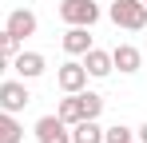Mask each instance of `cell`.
Masks as SVG:
<instances>
[{
  "mask_svg": "<svg viewBox=\"0 0 147 143\" xmlns=\"http://www.w3.org/2000/svg\"><path fill=\"white\" fill-rule=\"evenodd\" d=\"M111 68H119V76H135L143 68V52L135 44H115L111 48Z\"/></svg>",
  "mask_w": 147,
  "mask_h": 143,
  "instance_id": "ba28073f",
  "label": "cell"
},
{
  "mask_svg": "<svg viewBox=\"0 0 147 143\" xmlns=\"http://www.w3.org/2000/svg\"><path fill=\"white\" fill-rule=\"evenodd\" d=\"M28 103H32L28 80H0V111H12V115H20Z\"/></svg>",
  "mask_w": 147,
  "mask_h": 143,
  "instance_id": "3957f363",
  "label": "cell"
},
{
  "mask_svg": "<svg viewBox=\"0 0 147 143\" xmlns=\"http://www.w3.org/2000/svg\"><path fill=\"white\" fill-rule=\"evenodd\" d=\"M4 28H8V32L24 44L28 36H36L40 20H36V12H32V8H12V12H8V20H4Z\"/></svg>",
  "mask_w": 147,
  "mask_h": 143,
  "instance_id": "52a82bcc",
  "label": "cell"
},
{
  "mask_svg": "<svg viewBox=\"0 0 147 143\" xmlns=\"http://www.w3.org/2000/svg\"><path fill=\"white\" fill-rule=\"evenodd\" d=\"M131 143H139V139H131Z\"/></svg>",
  "mask_w": 147,
  "mask_h": 143,
  "instance_id": "d6986e66",
  "label": "cell"
},
{
  "mask_svg": "<svg viewBox=\"0 0 147 143\" xmlns=\"http://www.w3.org/2000/svg\"><path fill=\"white\" fill-rule=\"evenodd\" d=\"M107 16H111V24L123 28V32H143L147 28V4L143 0H111Z\"/></svg>",
  "mask_w": 147,
  "mask_h": 143,
  "instance_id": "6da1fadb",
  "label": "cell"
},
{
  "mask_svg": "<svg viewBox=\"0 0 147 143\" xmlns=\"http://www.w3.org/2000/svg\"><path fill=\"white\" fill-rule=\"evenodd\" d=\"M64 52L68 56H84L88 48H92V28H76V24H68V32H64Z\"/></svg>",
  "mask_w": 147,
  "mask_h": 143,
  "instance_id": "30bf717a",
  "label": "cell"
},
{
  "mask_svg": "<svg viewBox=\"0 0 147 143\" xmlns=\"http://www.w3.org/2000/svg\"><path fill=\"white\" fill-rule=\"evenodd\" d=\"M143 4H147V0H143Z\"/></svg>",
  "mask_w": 147,
  "mask_h": 143,
  "instance_id": "ffe728a7",
  "label": "cell"
},
{
  "mask_svg": "<svg viewBox=\"0 0 147 143\" xmlns=\"http://www.w3.org/2000/svg\"><path fill=\"white\" fill-rule=\"evenodd\" d=\"M88 80H92V76H88V68H84L76 56L68 60V64H60V68H56V84H60V92H84V88H88Z\"/></svg>",
  "mask_w": 147,
  "mask_h": 143,
  "instance_id": "8992f818",
  "label": "cell"
},
{
  "mask_svg": "<svg viewBox=\"0 0 147 143\" xmlns=\"http://www.w3.org/2000/svg\"><path fill=\"white\" fill-rule=\"evenodd\" d=\"M99 4L96 0H60V20L76 24V28H96L99 24Z\"/></svg>",
  "mask_w": 147,
  "mask_h": 143,
  "instance_id": "7a4b0ae2",
  "label": "cell"
},
{
  "mask_svg": "<svg viewBox=\"0 0 147 143\" xmlns=\"http://www.w3.org/2000/svg\"><path fill=\"white\" fill-rule=\"evenodd\" d=\"M135 139H139V143H147V123L139 127V131H135Z\"/></svg>",
  "mask_w": 147,
  "mask_h": 143,
  "instance_id": "ac0fdd59",
  "label": "cell"
},
{
  "mask_svg": "<svg viewBox=\"0 0 147 143\" xmlns=\"http://www.w3.org/2000/svg\"><path fill=\"white\" fill-rule=\"evenodd\" d=\"M32 131H36V143H72V127L60 115H40Z\"/></svg>",
  "mask_w": 147,
  "mask_h": 143,
  "instance_id": "277c9868",
  "label": "cell"
},
{
  "mask_svg": "<svg viewBox=\"0 0 147 143\" xmlns=\"http://www.w3.org/2000/svg\"><path fill=\"white\" fill-rule=\"evenodd\" d=\"M0 143H24V123L12 111H0Z\"/></svg>",
  "mask_w": 147,
  "mask_h": 143,
  "instance_id": "7c38bea8",
  "label": "cell"
},
{
  "mask_svg": "<svg viewBox=\"0 0 147 143\" xmlns=\"http://www.w3.org/2000/svg\"><path fill=\"white\" fill-rule=\"evenodd\" d=\"M12 68V60H8V56H0V80H4V72Z\"/></svg>",
  "mask_w": 147,
  "mask_h": 143,
  "instance_id": "e0dca14e",
  "label": "cell"
},
{
  "mask_svg": "<svg viewBox=\"0 0 147 143\" xmlns=\"http://www.w3.org/2000/svg\"><path fill=\"white\" fill-rule=\"evenodd\" d=\"M76 95H80L84 119H99V115H103V95H99V92H88V88H84V92H76Z\"/></svg>",
  "mask_w": 147,
  "mask_h": 143,
  "instance_id": "5bb4252c",
  "label": "cell"
},
{
  "mask_svg": "<svg viewBox=\"0 0 147 143\" xmlns=\"http://www.w3.org/2000/svg\"><path fill=\"white\" fill-rule=\"evenodd\" d=\"M56 115L64 119L68 127H72V123H80V119H84V111H80V95H76V92H64L60 107H56Z\"/></svg>",
  "mask_w": 147,
  "mask_h": 143,
  "instance_id": "4fadbf2b",
  "label": "cell"
},
{
  "mask_svg": "<svg viewBox=\"0 0 147 143\" xmlns=\"http://www.w3.org/2000/svg\"><path fill=\"white\" fill-rule=\"evenodd\" d=\"M20 40H16V36H12V32H8V28H0V56H8V60H12V56H16V52H20Z\"/></svg>",
  "mask_w": 147,
  "mask_h": 143,
  "instance_id": "2e32d148",
  "label": "cell"
},
{
  "mask_svg": "<svg viewBox=\"0 0 147 143\" xmlns=\"http://www.w3.org/2000/svg\"><path fill=\"white\" fill-rule=\"evenodd\" d=\"M48 68V60L40 56V52H32V48H20L16 56H12V72H16V80H40Z\"/></svg>",
  "mask_w": 147,
  "mask_h": 143,
  "instance_id": "5b68a950",
  "label": "cell"
},
{
  "mask_svg": "<svg viewBox=\"0 0 147 143\" xmlns=\"http://www.w3.org/2000/svg\"><path fill=\"white\" fill-rule=\"evenodd\" d=\"M135 139V131L127 127V123H111V127H103V143H131Z\"/></svg>",
  "mask_w": 147,
  "mask_h": 143,
  "instance_id": "9a60e30c",
  "label": "cell"
},
{
  "mask_svg": "<svg viewBox=\"0 0 147 143\" xmlns=\"http://www.w3.org/2000/svg\"><path fill=\"white\" fill-rule=\"evenodd\" d=\"M72 143H103L99 119H80V123H72Z\"/></svg>",
  "mask_w": 147,
  "mask_h": 143,
  "instance_id": "8fae6325",
  "label": "cell"
},
{
  "mask_svg": "<svg viewBox=\"0 0 147 143\" xmlns=\"http://www.w3.org/2000/svg\"><path fill=\"white\" fill-rule=\"evenodd\" d=\"M80 64H84V68H88V76H92V80H107V76H111V52H103V48H88V52H84V56H80Z\"/></svg>",
  "mask_w": 147,
  "mask_h": 143,
  "instance_id": "9c48e42d",
  "label": "cell"
}]
</instances>
